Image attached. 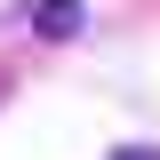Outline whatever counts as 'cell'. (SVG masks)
Instances as JSON below:
<instances>
[{
    "label": "cell",
    "instance_id": "6da1fadb",
    "mask_svg": "<svg viewBox=\"0 0 160 160\" xmlns=\"http://www.w3.org/2000/svg\"><path fill=\"white\" fill-rule=\"evenodd\" d=\"M80 24H88L80 0H32V32H40V40H72Z\"/></svg>",
    "mask_w": 160,
    "mask_h": 160
},
{
    "label": "cell",
    "instance_id": "7a4b0ae2",
    "mask_svg": "<svg viewBox=\"0 0 160 160\" xmlns=\"http://www.w3.org/2000/svg\"><path fill=\"white\" fill-rule=\"evenodd\" d=\"M104 160H160V144H112Z\"/></svg>",
    "mask_w": 160,
    "mask_h": 160
}]
</instances>
